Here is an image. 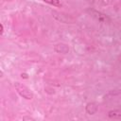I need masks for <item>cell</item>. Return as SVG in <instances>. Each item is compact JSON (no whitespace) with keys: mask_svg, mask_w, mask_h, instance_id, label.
Here are the masks:
<instances>
[{"mask_svg":"<svg viewBox=\"0 0 121 121\" xmlns=\"http://www.w3.org/2000/svg\"><path fill=\"white\" fill-rule=\"evenodd\" d=\"M88 12L91 14V16H93L95 20L101 22V23H110L111 22V19L109 18L108 15H106L105 13H102L98 10H95V9H89Z\"/></svg>","mask_w":121,"mask_h":121,"instance_id":"7a4b0ae2","label":"cell"},{"mask_svg":"<svg viewBox=\"0 0 121 121\" xmlns=\"http://www.w3.org/2000/svg\"><path fill=\"white\" fill-rule=\"evenodd\" d=\"M0 26H1V35L3 34V32H4V26H3V24H1L0 25Z\"/></svg>","mask_w":121,"mask_h":121,"instance_id":"52a82bcc","label":"cell"},{"mask_svg":"<svg viewBox=\"0 0 121 121\" xmlns=\"http://www.w3.org/2000/svg\"><path fill=\"white\" fill-rule=\"evenodd\" d=\"M85 110H86L87 113H89V114H95L98 111V107H97V105L95 102H89L86 105Z\"/></svg>","mask_w":121,"mask_h":121,"instance_id":"277c9868","label":"cell"},{"mask_svg":"<svg viewBox=\"0 0 121 121\" xmlns=\"http://www.w3.org/2000/svg\"><path fill=\"white\" fill-rule=\"evenodd\" d=\"M108 116L112 119H121V110L120 109L111 110L108 112Z\"/></svg>","mask_w":121,"mask_h":121,"instance_id":"5b68a950","label":"cell"},{"mask_svg":"<svg viewBox=\"0 0 121 121\" xmlns=\"http://www.w3.org/2000/svg\"><path fill=\"white\" fill-rule=\"evenodd\" d=\"M43 1L49 4V5H52L54 7H58V8L61 7V3H60V0H43Z\"/></svg>","mask_w":121,"mask_h":121,"instance_id":"8992f818","label":"cell"},{"mask_svg":"<svg viewBox=\"0 0 121 121\" xmlns=\"http://www.w3.org/2000/svg\"><path fill=\"white\" fill-rule=\"evenodd\" d=\"M14 88L16 90V92L25 99H27V100H31L33 98V93L30 91V89L26 86L25 84L19 82V81H16L14 82Z\"/></svg>","mask_w":121,"mask_h":121,"instance_id":"6da1fadb","label":"cell"},{"mask_svg":"<svg viewBox=\"0 0 121 121\" xmlns=\"http://www.w3.org/2000/svg\"><path fill=\"white\" fill-rule=\"evenodd\" d=\"M54 50L57 53H61V54H66L69 51V47L68 45H66L65 43H58L54 46Z\"/></svg>","mask_w":121,"mask_h":121,"instance_id":"3957f363","label":"cell"},{"mask_svg":"<svg viewBox=\"0 0 121 121\" xmlns=\"http://www.w3.org/2000/svg\"><path fill=\"white\" fill-rule=\"evenodd\" d=\"M87 3H89V4H93L94 2H95V0H85Z\"/></svg>","mask_w":121,"mask_h":121,"instance_id":"ba28073f","label":"cell"}]
</instances>
